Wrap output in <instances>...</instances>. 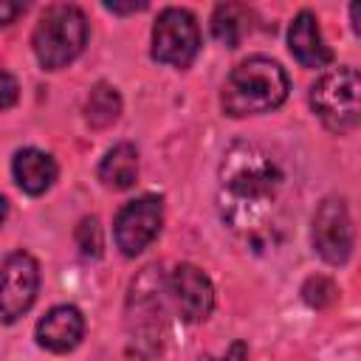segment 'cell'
I'll return each instance as SVG.
<instances>
[{"label":"cell","mask_w":361,"mask_h":361,"mask_svg":"<svg viewBox=\"0 0 361 361\" xmlns=\"http://www.w3.org/2000/svg\"><path fill=\"white\" fill-rule=\"evenodd\" d=\"M11 172H14V180L23 192L28 195H42L45 189H51V183L56 180V161L42 152V149H34V147H25L14 155L11 161Z\"/></svg>","instance_id":"obj_12"},{"label":"cell","mask_w":361,"mask_h":361,"mask_svg":"<svg viewBox=\"0 0 361 361\" xmlns=\"http://www.w3.org/2000/svg\"><path fill=\"white\" fill-rule=\"evenodd\" d=\"M282 172L276 161L257 144L237 141L220 166V214L223 220L259 240L276 228V203Z\"/></svg>","instance_id":"obj_1"},{"label":"cell","mask_w":361,"mask_h":361,"mask_svg":"<svg viewBox=\"0 0 361 361\" xmlns=\"http://www.w3.org/2000/svg\"><path fill=\"white\" fill-rule=\"evenodd\" d=\"M17 96H20L17 79H14L8 71L0 68V110H8V107L17 102Z\"/></svg>","instance_id":"obj_18"},{"label":"cell","mask_w":361,"mask_h":361,"mask_svg":"<svg viewBox=\"0 0 361 361\" xmlns=\"http://www.w3.org/2000/svg\"><path fill=\"white\" fill-rule=\"evenodd\" d=\"M302 293H305V302H307V305L324 307V305H330V302L336 299V285H333L327 276H310V279L305 282Z\"/></svg>","instance_id":"obj_17"},{"label":"cell","mask_w":361,"mask_h":361,"mask_svg":"<svg viewBox=\"0 0 361 361\" xmlns=\"http://www.w3.org/2000/svg\"><path fill=\"white\" fill-rule=\"evenodd\" d=\"M200 51V28L186 8H164L152 25V59L172 68H189Z\"/></svg>","instance_id":"obj_5"},{"label":"cell","mask_w":361,"mask_h":361,"mask_svg":"<svg viewBox=\"0 0 361 361\" xmlns=\"http://www.w3.org/2000/svg\"><path fill=\"white\" fill-rule=\"evenodd\" d=\"M76 245L82 248L85 257H102L104 237H102V226H99L96 217H85L76 226Z\"/></svg>","instance_id":"obj_16"},{"label":"cell","mask_w":361,"mask_h":361,"mask_svg":"<svg viewBox=\"0 0 361 361\" xmlns=\"http://www.w3.org/2000/svg\"><path fill=\"white\" fill-rule=\"evenodd\" d=\"M6 217H8V200L0 195V226L6 223Z\"/></svg>","instance_id":"obj_22"},{"label":"cell","mask_w":361,"mask_h":361,"mask_svg":"<svg viewBox=\"0 0 361 361\" xmlns=\"http://www.w3.org/2000/svg\"><path fill=\"white\" fill-rule=\"evenodd\" d=\"M313 248L330 265H344L353 254V220L341 197H327L313 214Z\"/></svg>","instance_id":"obj_8"},{"label":"cell","mask_w":361,"mask_h":361,"mask_svg":"<svg viewBox=\"0 0 361 361\" xmlns=\"http://www.w3.org/2000/svg\"><path fill=\"white\" fill-rule=\"evenodd\" d=\"M166 290H169V296L175 302L178 316L183 322H189V324L203 322L214 307L212 279L197 265H189V262L175 265V271L166 279Z\"/></svg>","instance_id":"obj_9"},{"label":"cell","mask_w":361,"mask_h":361,"mask_svg":"<svg viewBox=\"0 0 361 361\" xmlns=\"http://www.w3.org/2000/svg\"><path fill=\"white\" fill-rule=\"evenodd\" d=\"M161 223H164L161 197H155V195L135 197V200L124 203L116 214V223H113L116 245L121 248L124 257H135L158 237Z\"/></svg>","instance_id":"obj_7"},{"label":"cell","mask_w":361,"mask_h":361,"mask_svg":"<svg viewBox=\"0 0 361 361\" xmlns=\"http://www.w3.org/2000/svg\"><path fill=\"white\" fill-rule=\"evenodd\" d=\"M37 62L45 71H59L73 62L87 45V17L79 6L54 3L39 14L31 37Z\"/></svg>","instance_id":"obj_3"},{"label":"cell","mask_w":361,"mask_h":361,"mask_svg":"<svg viewBox=\"0 0 361 361\" xmlns=\"http://www.w3.org/2000/svg\"><path fill=\"white\" fill-rule=\"evenodd\" d=\"M85 336V316L73 305H56L37 322V341L51 353H71Z\"/></svg>","instance_id":"obj_10"},{"label":"cell","mask_w":361,"mask_h":361,"mask_svg":"<svg viewBox=\"0 0 361 361\" xmlns=\"http://www.w3.org/2000/svg\"><path fill=\"white\" fill-rule=\"evenodd\" d=\"M39 265L31 254L14 251L0 259V322H17L37 299Z\"/></svg>","instance_id":"obj_6"},{"label":"cell","mask_w":361,"mask_h":361,"mask_svg":"<svg viewBox=\"0 0 361 361\" xmlns=\"http://www.w3.org/2000/svg\"><path fill=\"white\" fill-rule=\"evenodd\" d=\"M288 90H290L288 73L276 59L248 56L228 73L220 93V104L234 118L257 116L276 110L288 99Z\"/></svg>","instance_id":"obj_2"},{"label":"cell","mask_w":361,"mask_h":361,"mask_svg":"<svg viewBox=\"0 0 361 361\" xmlns=\"http://www.w3.org/2000/svg\"><path fill=\"white\" fill-rule=\"evenodd\" d=\"M107 11H116V14H130V11H141L147 8V3H130V6H118V3H104Z\"/></svg>","instance_id":"obj_21"},{"label":"cell","mask_w":361,"mask_h":361,"mask_svg":"<svg viewBox=\"0 0 361 361\" xmlns=\"http://www.w3.org/2000/svg\"><path fill=\"white\" fill-rule=\"evenodd\" d=\"M288 48L302 68H324L333 62V51L322 37L319 20L313 11H299L288 31Z\"/></svg>","instance_id":"obj_11"},{"label":"cell","mask_w":361,"mask_h":361,"mask_svg":"<svg viewBox=\"0 0 361 361\" xmlns=\"http://www.w3.org/2000/svg\"><path fill=\"white\" fill-rule=\"evenodd\" d=\"M206 361H248V350H245L243 341H234V344L226 350L223 358H206Z\"/></svg>","instance_id":"obj_20"},{"label":"cell","mask_w":361,"mask_h":361,"mask_svg":"<svg viewBox=\"0 0 361 361\" xmlns=\"http://www.w3.org/2000/svg\"><path fill=\"white\" fill-rule=\"evenodd\" d=\"M135 175H138V152L127 141L107 149V155L99 164V180L107 189H130L135 183Z\"/></svg>","instance_id":"obj_13"},{"label":"cell","mask_w":361,"mask_h":361,"mask_svg":"<svg viewBox=\"0 0 361 361\" xmlns=\"http://www.w3.org/2000/svg\"><path fill=\"white\" fill-rule=\"evenodd\" d=\"M25 11V3H8V0H0V28L14 23L20 14Z\"/></svg>","instance_id":"obj_19"},{"label":"cell","mask_w":361,"mask_h":361,"mask_svg":"<svg viewBox=\"0 0 361 361\" xmlns=\"http://www.w3.org/2000/svg\"><path fill=\"white\" fill-rule=\"evenodd\" d=\"M118 116H121V96H118V90L113 85H107V82H99L90 90L87 102H85V118H87V124L96 127V130H104Z\"/></svg>","instance_id":"obj_15"},{"label":"cell","mask_w":361,"mask_h":361,"mask_svg":"<svg viewBox=\"0 0 361 361\" xmlns=\"http://www.w3.org/2000/svg\"><path fill=\"white\" fill-rule=\"evenodd\" d=\"M310 107L330 133H347L358 124V71L333 68L310 87Z\"/></svg>","instance_id":"obj_4"},{"label":"cell","mask_w":361,"mask_h":361,"mask_svg":"<svg viewBox=\"0 0 361 361\" xmlns=\"http://www.w3.org/2000/svg\"><path fill=\"white\" fill-rule=\"evenodd\" d=\"M251 20H254V11L248 6H243V3H220L212 11V34L226 48H237L248 37Z\"/></svg>","instance_id":"obj_14"}]
</instances>
